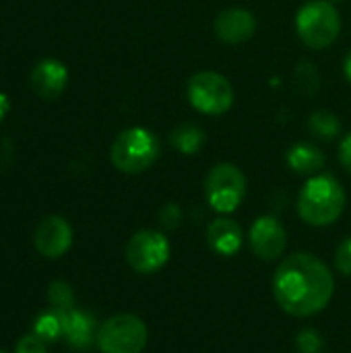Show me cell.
<instances>
[{"mask_svg":"<svg viewBox=\"0 0 351 353\" xmlns=\"http://www.w3.org/2000/svg\"><path fill=\"white\" fill-rule=\"evenodd\" d=\"M335 292L331 269L308 252L288 256L275 271L273 294L277 304L292 316H314L323 312Z\"/></svg>","mask_w":351,"mask_h":353,"instance_id":"obj_1","label":"cell"},{"mask_svg":"<svg viewBox=\"0 0 351 353\" xmlns=\"http://www.w3.org/2000/svg\"><path fill=\"white\" fill-rule=\"evenodd\" d=\"M345 209V190L331 174L312 176L300 190L298 215L314 228L335 223Z\"/></svg>","mask_w":351,"mask_h":353,"instance_id":"obj_2","label":"cell"},{"mask_svg":"<svg viewBox=\"0 0 351 353\" xmlns=\"http://www.w3.org/2000/svg\"><path fill=\"white\" fill-rule=\"evenodd\" d=\"M161 153V143L159 139L143 128V126H132L122 130L110 149V159L116 170L124 174H141L149 170Z\"/></svg>","mask_w":351,"mask_h":353,"instance_id":"obj_3","label":"cell"},{"mask_svg":"<svg viewBox=\"0 0 351 353\" xmlns=\"http://www.w3.org/2000/svg\"><path fill=\"white\" fill-rule=\"evenodd\" d=\"M341 31V17L329 0H308L296 12V33L312 50L329 48Z\"/></svg>","mask_w":351,"mask_h":353,"instance_id":"obj_4","label":"cell"},{"mask_svg":"<svg viewBox=\"0 0 351 353\" xmlns=\"http://www.w3.org/2000/svg\"><path fill=\"white\" fill-rule=\"evenodd\" d=\"M186 97L190 105L205 116H221L234 105V87L232 83L213 70L197 72L186 83Z\"/></svg>","mask_w":351,"mask_h":353,"instance_id":"obj_5","label":"cell"},{"mask_svg":"<svg viewBox=\"0 0 351 353\" xmlns=\"http://www.w3.org/2000/svg\"><path fill=\"white\" fill-rule=\"evenodd\" d=\"M246 176L234 163H217L205 178V196L213 211L234 213L246 196Z\"/></svg>","mask_w":351,"mask_h":353,"instance_id":"obj_6","label":"cell"},{"mask_svg":"<svg viewBox=\"0 0 351 353\" xmlns=\"http://www.w3.org/2000/svg\"><path fill=\"white\" fill-rule=\"evenodd\" d=\"M147 337V325L139 316L116 314L99 327L95 341L101 353H143Z\"/></svg>","mask_w":351,"mask_h":353,"instance_id":"obj_7","label":"cell"},{"mask_svg":"<svg viewBox=\"0 0 351 353\" xmlns=\"http://www.w3.org/2000/svg\"><path fill=\"white\" fill-rule=\"evenodd\" d=\"M128 265L143 275L159 271L170 261V242L166 234L157 230H141L137 232L126 246Z\"/></svg>","mask_w":351,"mask_h":353,"instance_id":"obj_8","label":"cell"},{"mask_svg":"<svg viewBox=\"0 0 351 353\" xmlns=\"http://www.w3.org/2000/svg\"><path fill=\"white\" fill-rule=\"evenodd\" d=\"M35 250L46 259H60L72 246V228L60 215H50L39 221L33 234Z\"/></svg>","mask_w":351,"mask_h":353,"instance_id":"obj_9","label":"cell"},{"mask_svg":"<svg viewBox=\"0 0 351 353\" xmlns=\"http://www.w3.org/2000/svg\"><path fill=\"white\" fill-rule=\"evenodd\" d=\"M288 244L285 228L271 215L259 217L250 228V248L261 261H275L283 254Z\"/></svg>","mask_w":351,"mask_h":353,"instance_id":"obj_10","label":"cell"},{"mask_svg":"<svg viewBox=\"0 0 351 353\" xmlns=\"http://www.w3.org/2000/svg\"><path fill=\"white\" fill-rule=\"evenodd\" d=\"M213 31L223 43L238 46L257 33V19L246 8H225L215 17Z\"/></svg>","mask_w":351,"mask_h":353,"instance_id":"obj_11","label":"cell"},{"mask_svg":"<svg viewBox=\"0 0 351 353\" xmlns=\"http://www.w3.org/2000/svg\"><path fill=\"white\" fill-rule=\"evenodd\" d=\"M68 85V70L56 58L39 60L31 70V89L37 97L52 101L64 93Z\"/></svg>","mask_w":351,"mask_h":353,"instance_id":"obj_12","label":"cell"},{"mask_svg":"<svg viewBox=\"0 0 351 353\" xmlns=\"http://www.w3.org/2000/svg\"><path fill=\"white\" fill-rule=\"evenodd\" d=\"M244 242L242 228L228 217H217L207 228V244L221 256H234Z\"/></svg>","mask_w":351,"mask_h":353,"instance_id":"obj_13","label":"cell"},{"mask_svg":"<svg viewBox=\"0 0 351 353\" xmlns=\"http://www.w3.org/2000/svg\"><path fill=\"white\" fill-rule=\"evenodd\" d=\"M60 321H62V337L68 341L70 347L85 350V347L91 345L93 331H95V321H93L91 314L72 308L68 312H62Z\"/></svg>","mask_w":351,"mask_h":353,"instance_id":"obj_14","label":"cell"},{"mask_svg":"<svg viewBox=\"0 0 351 353\" xmlns=\"http://www.w3.org/2000/svg\"><path fill=\"white\" fill-rule=\"evenodd\" d=\"M285 161L292 172L302 174V176H314L317 172H321L325 168L327 159H325V153L321 149H317V145L300 141L288 149Z\"/></svg>","mask_w":351,"mask_h":353,"instance_id":"obj_15","label":"cell"},{"mask_svg":"<svg viewBox=\"0 0 351 353\" xmlns=\"http://www.w3.org/2000/svg\"><path fill=\"white\" fill-rule=\"evenodd\" d=\"M170 143L178 153L194 155L205 145V130L194 122H182L172 130Z\"/></svg>","mask_w":351,"mask_h":353,"instance_id":"obj_16","label":"cell"},{"mask_svg":"<svg viewBox=\"0 0 351 353\" xmlns=\"http://www.w3.org/2000/svg\"><path fill=\"white\" fill-rule=\"evenodd\" d=\"M308 130H310L312 137H317L321 141H333L341 132V122H339V118L333 112L319 110V112L310 114Z\"/></svg>","mask_w":351,"mask_h":353,"instance_id":"obj_17","label":"cell"},{"mask_svg":"<svg viewBox=\"0 0 351 353\" xmlns=\"http://www.w3.org/2000/svg\"><path fill=\"white\" fill-rule=\"evenodd\" d=\"M48 302L56 312H68L74 308V294L66 281H52L48 288Z\"/></svg>","mask_w":351,"mask_h":353,"instance_id":"obj_18","label":"cell"},{"mask_svg":"<svg viewBox=\"0 0 351 353\" xmlns=\"http://www.w3.org/2000/svg\"><path fill=\"white\" fill-rule=\"evenodd\" d=\"M33 333L43 339L46 343L48 341H56L60 335H62V321H60V314L56 310L52 312H43L37 316L35 325H33Z\"/></svg>","mask_w":351,"mask_h":353,"instance_id":"obj_19","label":"cell"},{"mask_svg":"<svg viewBox=\"0 0 351 353\" xmlns=\"http://www.w3.org/2000/svg\"><path fill=\"white\" fill-rule=\"evenodd\" d=\"M296 347L300 353H323L325 352V341H323L319 331L304 329L296 337Z\"/></svg>","mask_w":351,"mask_h":353,"instance_id":"obj_20","label":"cell"},{"mask_svg":"<svg viewBox=\"0 0 351 353\" xmlns=\"http://www.w3.org/2000/svg\"><path fill=\"white\" fill-rule=\"evenodd\" d=\"M182 221V211L176 203H168L159 211V223L163 230H176Z\"/></svg>","mask_w":351,"mask_h":353,"instance_id":"obj_21","label":"cell"},{"mask_svg":"<svg viewBox=\"0 0 351 353\" xmlns=\"http://www.w3.org/2000/svg\"><path fill=\"white\" fill-rule=\"evenodd\" d=\"M14 353H48V350H46V341L39 339L35 333H31V335H23L17 341Z\"/></svg>","mask_w":351,"mask_h":353,"instance_id":"obj_22","label":"cell"},{"mask_svg":"<svg viewBox=\"0 0 351 353\" xmlns=\"http://www.w3.org/2000/svg\"><path fill=\"white\" fill-rule=\"evenodd\" d=\"M335 265L339 269V273L350 275L351 277V236L341 242V246L337 248V256H335Z\"/></svg>","mask_w":351,"mask_h":353,"instance_id":"obj_23","label":"cell"},{"mask_svg":"<svg viewBox=\"0 0 351 353\" xmlns=\"http://www.w3.org/2000/svg\"><path fill=\"white\" fill-rule=\"evenodd\" d=\"M298 79H300V85H310L312 91L319 87V74L312 70V64L306 60H302L298 64Z\"/></svg>","mask_w":351,"mask_h":353,"instance_id":"obj_24","label":"cell"},{"mask_svg":"<svg viewBox=\"0 0 351 353\" xmlns=\"http://www.w3.org/2000/svg\"><path fill=\"white\" fill-rule=\"evenodd\" d=\"M339 161H341V165L351 174V132L343 137V141L339 145Z\"/></svg>","mask_w":351,"mask_h":353,"instance_id":"obj_25","label":"cell"},{"mask_svg":"<svg viewBox=\"0 0 351 353\" xmlns=\"http://www.w3.org/2000/svg\"><path fill=\"white\" fill-rule=\"evenodd\" d=\"M343 74H345V79L351 83V50L348 52L345 60H343Z\"/></svg>","mask_w":351,"mask_h":353,"instance_id":"obj_26","label":"cell"},{"mask_svg":"<svg viewBox=\"0 0 351 353\" xmlns=\"http://www.w3.org/2000/svg\"><path fill=\"white\" fill-rule=\"evenodd\" d=\"M329 2H343V0H329Z\"/></svg>","mask_w":351,"mask_h":353,"instance_id":"obj_27","label":"cell"},{"mask_svg":"<svg viewBox=\"0 0 351 353\" xmlns=\"http://www.w3.org/2000/svg\"><path fill=\"white\" fill-rule=\"evenodd\" d=\"M0 353H6V352H2V350H0Z\"/></svg>","mask_w":351,"mask_h":353,"instance_id":"obj_28","label":"cell"}]
</instances>
